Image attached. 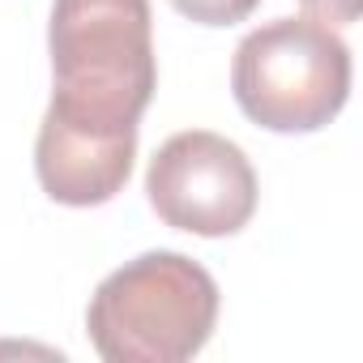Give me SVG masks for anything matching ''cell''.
Returning a JSON list of instances; mask_svg holds the SVG:
<instances>
[{"instance_id": "1", "label": "cell", "mask_w": 363, "mask_h": 363, "mask_svg": "<svg viewBox=\"0 0 363 363\" xmlns=\"http://www.w3.org/2000/svg\"><path fill=\"white\" fill-rule=\"evenodd\" d=\"M218 325V282L184 252H141L111 269L86 308L90 346L107 363H184Z\"/></svg>"}, {"instance_id": "2", "label": "cell", "mask_w": 363, "mask_h": 363, "mask_svg": "<svg viewBox=\"0 0 363 363\" xmlns=\"http://www.w3.org/2000/svg\"><path fill=\"white\" fill-rule=\"evenodd\" d=\"M48 52L60 111L137 124L158 90L150 0H56Z\"/></svg>"}, {"instance_id": "3", "label": "cell", "mask_w": 363, "mask_h": 363, "mask_svg": "<svg viewBox=\"0 0 363 363\" xmlns=\"http://www.w3.org/2000/svg\"><path fill=\"white\" fill-rule=\"evenodd\" d=\"M231 90L252 124L316 133L350 99V48L316 18H274L240 39Z\"/></svg>"}, {"instance_id": "4", "label": "cell", "mask_w": 363, "mask_h": 363, "mask_svg": "<svg viewBox=\"0 0 363 363\" xmlns=\"http://www.w3.org/2000/svg\"><path fill=\"white\" fill-rule=\"evenodd\" d=\"M150 210L201 240H223L248 227L257 214V171L248 154L210 128L167 137L145 167Z\"/></svg>"}, {"instance_id": "5", "label": "cell", "mask_w": 363, "mask_h": 363, "mask_svg": "<svg viewBox=\"0 0 363 363\" xmlns=\"http://www.w3.org/2000/svg\"><path fill=\"white\" fill-rule=\"evenodd\" d=\"M137 124H103L48 103L35 137V175L52 201L90 210L111 201L133 175Z\"/></svg>"}, {"instance_id": "6", "label": "cell", "mask_w": 363, "mask_h": 363, "mask_svg": "<svg viewBox=\"0 0 363 363\" xmlns=\"http://www.w3.org/2000/svg\"><path fill=\"white\" fill-rule=\"evenodd\" d=\"M175 13H184L197 26H235L244 18H252V9L261 0H171Z\"/></svg>"}, {"instance_id": "7", "label": "cell", "mask_w": 363, "mask_h": 363, "mask_svg": "<svg viewBox=\"0 0 363 363\" xmlns=\"http://www.w3.org/2000/svg\"><path fill=\"white\" fill-rule=\"evenodd\" d=\"M308 9V18L325 22V26H350L363 9V0H299Z\"/></svg>"}]
</instances>
